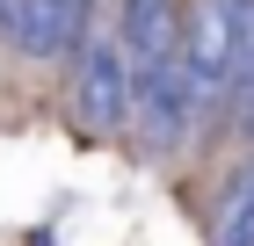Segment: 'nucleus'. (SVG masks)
I'll use <instances>...</instances> for the list:
<instances>
[{"label": "nucleus", "instance_id": "nucleus-1", "mask_svg": "<svg viewBox=\"0 0 254 246\" xmlns=\"http://www.w3.org/2000/svg\"><path fill=\"white\" fill-rule=\"evenodd\" d=\"M73 116L87 131H124L131 123V58L117 51L109 29H95L73 58Z\"/></svg>", "mask_w": 254, "mask_h": 246}, {"label": "nucleus", "instance_id": "nucleus-2", "mask_svg": "<svg viewBox=\"0 0 254 246\" xmlns=\"http://www.w3.org/2000/svg\"><path fill=\"white\" fill-rule=\"evenodd\" d=\"M95 37V0H7V44L22 58H80Z\"/></svg>", "mask_w": 254, "mask_h": 246}, {"label": "nucleus", "instance_id": "nucleus-3", "mask_svg": "<svg viewBox=\"0 0 254 246\" xmlns=\"http://www.w3.org/2000/svg\"><path fill=\"white\" fill-rule=\"evenodd\" d=\"M131 116H138V131H145V145H160V152H175L196 131V95H189V80H182L175 58L131 73Z\"/></svg>", "mask_w": 254, "mask_h": 246}, {"label": "nucleus", "instance_id": "nucleus-4", "mask_svg": "<svg viewBox=\"0 0 254 246\" xmlns=\"http://www.w3.org/2000/svg\"><path fill=\"white\" fill-rule=\"evenodd\" d=\"M117 51L131 58V73L160 65V58H175L182 44V0H117Z\"/></svg>", "mask_w": 254, "mask_h": 246}, {"label": "nucleus", "instance_id": "nucleus-5", "mask_svg": "<svg viewBox=\"0 0 254 246\" xmlns=\"http://www.w3.org/2000/svg\"><path fill=\"white\" fill-rule=\"evenodd\" d=\"M218 246H254V167L233 181V196L218 203Z\"/></svg>", "mask_w": 254, "mask_h": 246}, {"label": "nucleus", "instance_id": "nucleus-6", "mask_svg": "<svg viewBox=\"0 0 254 246\" xmlns=\"http://www.w3.org/2000/svg\"><path fill=\"white\" fill-rule=\"evenodd\" d=\"M233 101H240V138H254V73L240 80V95H233Z\"/></svg>", "mask_w": 254, "mask_h": 246}, {"label": "nucleus", "instance_id": "nucleus-7", "mask_svg": "<svg viewBox=\"0 0 254 246\" xmlns=\"http://www.w3.org/2000/svg\"><path fill=\"white\" fill-rule=\"evenodd\" d=\"M0 37H7V0H0Z\"/></svg>", "mask_w": 254, "mask_h": 246}]
</instances>
